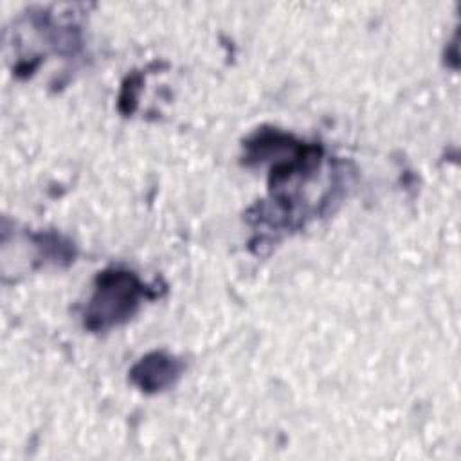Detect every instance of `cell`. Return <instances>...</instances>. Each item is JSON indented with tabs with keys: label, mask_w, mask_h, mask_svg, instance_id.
Wrapping results in <instances>:
<instances>
[{
	"label": "cell",
	"mask_w": 461,
	"mask_h": 461,
	"mask_svg": "<svg viewBox=\"0 0 461 461\" xmlns=\"http://www.w3.org/2000/svg\"><path fill=\"white\" fill-rule=\"evenodd\" d=\"M180 371H182V364L175 357L164 351H153L142 357L131 367L130 376L133 384L142 391L157 393L175 384Z\"/></svg>",
	"instance_id": "obj_2"
},
{
	"label": "cell",
	"mask_w": 461,
	"mask_h": 461,
	"mask_svg": "<svg viewBox=\"0 0 461 461\" xmlns=\"http://www.w3.org/2000/svg\"><path fill=\"white\" fill-rule=\"evenodd\" d=\"M149 288L130 270L108 268L97 274L85 310V328L106 331L131 319Z\"/></svg>",
	"instance_id": "obj_1"
},
{
	"label": "cell",
	"mask_w": 461,
	"mask_h": 461,
	"mask_svg": "<svg viewBox=\"0 0 461 461\" xmlns=\"http://www.w3.org/2000/svg\"><path fill=\"white\" fill-rule=\"evenodd\" d=\"M140 83H142L140 74H133V76H130V77L126 79V83H124V86H122V92H121V97H119L121 110H122L124 104L128 103L124 113H131V112L135 110V104H137V92H139Z\"/></svg>",
	"instance_id": "obj_3"
}]
</instances>
